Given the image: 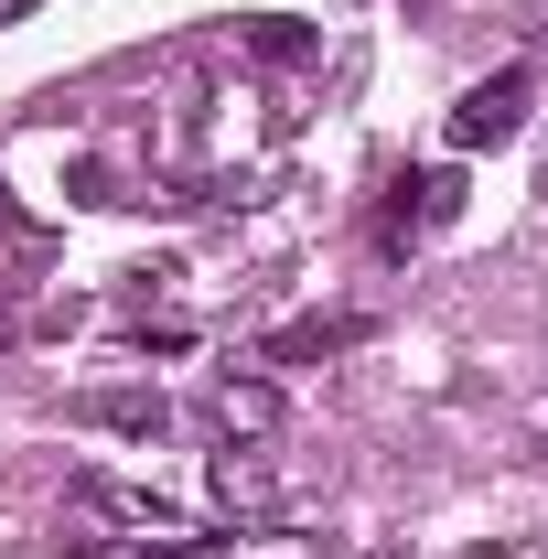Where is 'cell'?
<instances>
[{"mask_svg": "<svg viewBox=\"0 0 548 559\" xmlns=\"http://www.w3.org/2000/svg\"><path fill=\"white\" fill-rule=\"evenodd\" d=\"M205 430L226 441V452H259V441H279V388L270 377H226L205 399Z\"/></svg>", "mask_w": 548, "mask_h": 559, "instance_id": "obj_1", "label": "cell"}, {"mask_svg": "<svg viewBox=\"0 0 548 559\" xmlns=\"http://www.w3.org/2000/svg\"><path fill=\"white\" fill-rule=\"evenodd\" d=\"M516 119H527V75H484L452 108V151H495V140H516Z\"/></svg>", "mask_w": 548, "mask_h": 559, "instance_id": "obj_2", "label": "cell"}, {"mask_svg": "<svg viewBox=\"0 0 548 559\" xmlns=\"http://www.w3.org/2000/svg\"><path fill=\"white\" fill-rule=\"evenodd\" d=\"M75 516H97V527H130V538H183V516L162 506V495H140V485H75Z\"/></svg>", "mask_w": 548, "mask_h": 559, "instance_id": "obj_3", "label": "cell"}, {"mask_svg": "<svg viewBox=\"0 0 548 559\" xmlns=\"http://www.w3.org/2000/svg\"><path fill=\"white\" fill-rule=\"evenodd\" d=\"M215 506H226V516H279L270 452H215Z\"/></svg>", "mask_w": 548, "mask_h": 559, "instance_id": "obj_4", "label": "cell"}, {"mask_svg": "<svg viewBox=\"0 0 548 559\" xmlns=\"http://www.w3.org/2000/svg\"><path fill=\"white\" fill-rule=\"evenodd\" d=\"M86 419H97V430H130V441H162V430H172V409H162V399H140V388L86 399Z\"/></svg>", "mask_w": 548, "mask_h": 559, "instance_id": "obj_5", "label": "cell"}, {"mask_svg": "<svg viewBox=\"0 0 548 559\" xmlns=\"http://www.w3.org/2000/svg\"><path fill=\"white\" fill-rule=\"evenodd\" d=\"M419 226H441V215H463V173H419Z\"/></svg>", "mask_w": 548, "mask_h": 559, "instance_id": "obj_6", "label": "cell"}, {"mask_svg": "<svg viewBox=\"0 0 548 559\" xmlns=\"http://www.w3.org/2000/svg\"><path fill=\"white\" fill-rule=\"evenodd\" d=\"M527 44H548V0H527Z\"/></svg>", "mask_w": 548, "mask_h": 559, "instance_id": "obj_7", "label": "cell"}, {"mask_svg": "<svg viewBox=\"0 0 548 559\" xmlns=\"http://www.w3.org/2000/svg\"><path fill=\"white\" fill-rule=\"evenodd\" d=\"M22 11H33V0H0V22H22Z\"/></svg>", "mask_w": 548, "mask_h": 559, "instance_id": "obj_8", "label": "cell"}]
</instances>
